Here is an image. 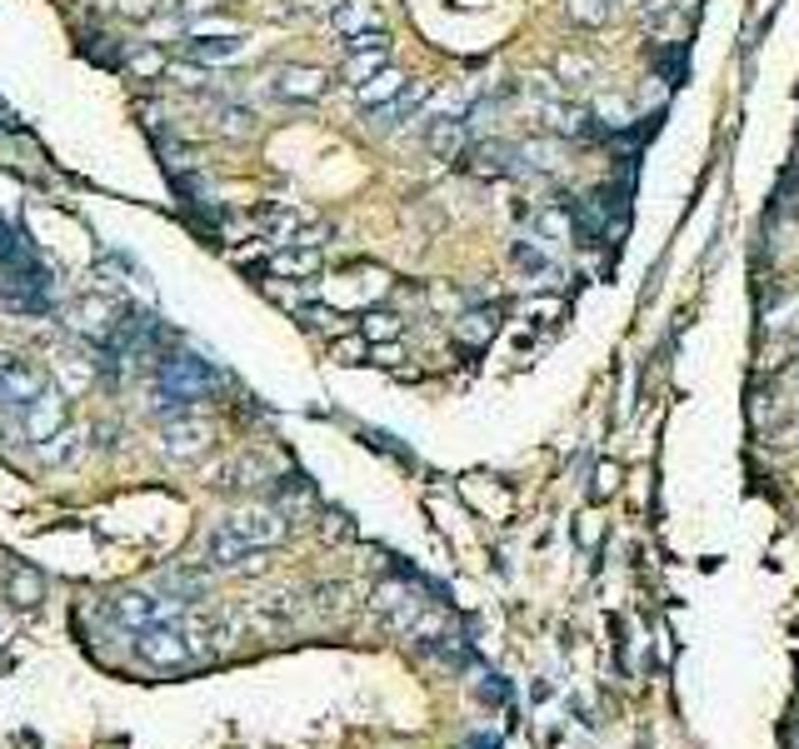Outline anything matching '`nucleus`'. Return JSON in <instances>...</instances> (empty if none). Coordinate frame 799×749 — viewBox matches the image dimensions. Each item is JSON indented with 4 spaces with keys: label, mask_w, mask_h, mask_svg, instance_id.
<instances>
[{
    "label": "nucleus",
    "mask_w": 799,
    "mask_h": 749,
    "mask_svg": "<svg viewBox=\"0 0 799 749\" xmlns=\"http://www.w3.org/2000/svg\"><path fill=\"white\" fill-rule=\"evenodd\" d=\"M210 385H215V370L200 355H165L155 389H150V405L165 409V415H180V409H190L195 399H205Z\"/></svg>",
    "instance_id": "nucleus-1"
},
{
    "label": "nucleus",
    "mask_w": 799,
    "mask_h": 749,
    "mask_svg": "<svg viewBox=\"0 0 799 749\" xmlns=\"http://www.w3.org/2000/svg\"><path fill=\"white\" fill-rule=\"evenodd\" d=\"M200 639H210V629H200V635H185L180 625H150V629H140L135 649H140V659H145V665L175 669V665H185V659L195 655Z\"/></svg>",
    "instance_id": "nucleus-2"
},
{
    "label": "nucleus",
    "mask_w": 799,
    "mask_h": 749,
    "mask_svg": "<svg viewBox=\"0 0 799 749\" xmlns=\"http://www.w3.org/2000/svg\"><path fill=\"white\" fill-rule=\"evenodd\" d=\"M210 449V425L195 415H170L165 429H160V455L175 459V465H190Z\"/></svg>",
    "instance_id": "nucleus-3"
},
{
    "label": "nucleus",
    "mask_w": 799,
    "mask_h": 749,
    "mask_svg": "<svg viewBox=\"0 0 799 749\" xmlns=\"http://www.w3.org/2000/svg\"><path fill=\"white\" fill-rule=\"evenodd\" d=\"M380 70H390V36L385 30H375V36H350L345 40V65H340V75L350 80V90H355L360 80L380 75Z\"/></svg>",
    "instance_id": "nucleus-4"
},
{
    "label": "nucleus",
    "mask_w": 799,
    "mask_h": 749,
    "mask_svg": "<svg viewBox=\"0 0 799 749\" xmlns=\"http://www.w3.org/2000/svg\"><path fill=\"white\" fill-rule=\"evenodd\" d=\"M325 90H330V75L315 65H280L275 80H270V95L285 100V105H315Z\"/></svg>",
    "instance_id": "nucleus-5"
},
{
    "label": "nucleus",
    "mask_w": 799,
    "mask_h": 749,
    "mask_svg": "<svg viewBox=\"0 0 799 749\" xmlns=\"http://www.w3.org/2000/svg\"><path fill=\"white\" fill-rule=\"evenodd\" d=\"M225 525L235 529L240 539H250L255 549H265V545H280V539H285L290 519H285V509L250 505V509H235V515H225Z\"/></svg>",
    "instance_id": "nucleus-6"
},
{
    "label": "nucleus",
    "mask_w": 799,
    "mask_h": 749,
    "mask_svg": "<svg viewBox=\"0 0 799 749\" xmlns=\"http://www.w3.org/2000/svg\"><path fill=\"white\" fill-rule=\"evenodd\" d=\"M40 389H45L40 385V370L30 360L10 355V350H0V405H30Z\"/></svg>",
    "instance_id": "nucleus-7"
},
{
    "label": "nucleus",
    "mask_w": 799,
    "mask_h": 749,
    "mask_svg": "<svg viewBox=\"0 0 799 749\" xmlns=\"http://www.w3.org/2000/svg\"><path fill=\"white\" fill-rule=\"evenodd\" d=\"M425 95H429V80H409V85L400 90L395 100H385V105L365 110V125H370V130H395V125H405V120L419 115Z\"/></svg>",
    "instance_id": "nucleus-8"
},
{
    "label": "nucleus",
    "mask_w": 799,
    "mask_h": 749,
    "mask_svg": "<svg viewBox=\"0 0 799 749\" xmlns=\"http://www.w3.org/2000/svg\"><path fill=\"white\" fill-rule=\"evenodd\" d=\"M205 559H210L215 569H245V565H260V559H255V545H250V539H240L235 529L225 525V519H220V525L205 535Z\"/></svg>",
    "instance_id": "nucleus-9"
},
{
    "label": "nucleus",
    "mask_w": 799,
    "mask_h": 749,
    "mask_svg": "<svg viewBox=\"0 0 799 749\" xmlns=\"http://www.w3.org/2000/svg\"><path fill=\"white\" fill-rule=\"evenodd\" d=\"M20 425H26L30 439H40V445H45L50 435H60V429H65V399L50 395V389H40L30 405H20Z\"/></svg>",
    "instance_id": "nucleus-10"
},
{
    "label": "nucleus",
    "mask_w": 799,
    "mask_h": 749,
    "mask_svg": "<svg viewBox=\"0 0 799 749\" xmlns=\"http://www.w3.org/2000/svg\"><path fill=\"white\" fill-rule=\"evenodd\" d=\"M465 170H475V175H515L519 170V145H509V140H479V145L465 150Z\"/></svg>",
    "instance_id": "nucleus-11"
},
{
    "label": "nucleus",
    "mask_w": 799,
    "mask_h": 749,
    "mask_svg": "<svg viewBox=\"0 0 799 749\" xmlns=\"http://www.w3.org/2000/svg\"><path fill=\"white\" fill-rule=\"evenodd\" d=\"M330 30H335L340 40H350V36H375V30H385V26H380L375 0H340V6L330 10Z\"/></svg>",
    "instance_id": "nucleus-12"
},
{
    "label": "nucleus",
    "mask_w": 799,
    "mask_h": 749,
    "mask_svg": "<svg viewBox=\"0 0 799 749\" xmlns=\"http://www.w3.org/2000/svg\"><path fill=\"white\" fill-rule=\"evenodd\" d=\"M240 50H245V36H235V30H215V36H190L185 45H180V55L195 60V65H220V60H235Z\"/></svg>",
    "instance_id": "nucleus-13"
},
{
    "label": "nucleus",
    "mask_w": 799,
    "mask_h": 749,
    "mask_svg": "<svg viewBox=\"0 0 799 749\" xmlns=\"http://www.w3.org/2000/svg\"><path fill=\"white\" fill-rule=\"evenodd\" d=\"M110 619L115 625H125V629H150L160 619V609H155V595H145V589H120L115 599H110Z\"/></svg>",
    "instance_id": "nucleus-14"
},
{
    "label": "nucleus",
    "mask_w": 799,
    "mask_h": 749,
    "mask_svg": "<svg viewBox=\"0 0 799 749\" xmlns=\"http://www.w3.org/2000/svg\"><path fill=\"white\" fill-rule=\"evenodd\" d=\"M465 130H469L465 115H439V120H429V130H425L429 155H435V160H459V155H465Z\"/></svg>",
    "instance_id": "nucleus-15"
},
{
    "label": "nucleus",
    "mask_w": 799,
    "mask_h": 749,
    "mask_svg": "<svg viewBox=\"0 0 799 749\" xmlns=\"http://www.w3.org/2000/svg\"><path fill=\"white\" fill-rule=\"evenodd\" d=\"M509 260H515V270L529 280V285H549V280L559 275V265L545 255V245H539L535 235H525V240H515V250H509Z\"/></svg>",
    "instance_id": "nucleus-16"
},
{
    "label": "nucleus",
    "mask_w": 799,
    "mask_h": 749,
    "mask_svg": "<svg viewBox=\"0 0 799 749\" xmlns=\"http://www.w3.org/2000/svg\"><path fill=\"white\" fill-rule=\"evenodd\" d=\"M55 375H60V389H65V395H80V389L90 385V375H95V360H90L80 345H65V350H55Z\"/></svg>",
    "instance_id": "nucleus-17"
},
{
    "label": "nucleus",
    "mask_w": 799,
    "mask_h": 749,
    "mask_svg": "<svg viewBox=\"0 0 799 749\" xmlns=\"http://www.w3.org/2000/svg\"><path fill=\"white\" fill-rule=\"evenodd\" d=\"M495 330H499V305H469L455 320V340H465V345H489Z\"/></svg>",
    "instance_id": "nucleus-18"
},
{
    "label": "nucleus",
    "mask_w": 799,
    "mask_h": 749,
    "mask_svg": "<svg viewBox=\"0 0 799 749\" xmlns=\"http://www.w3.org/2000/svg\"><path fill=\"white\" fill-rule=\"evenodd\" d=\"M375 609L390 619V625H400V629H409L415 625V615H419V605H415V595L409 589H400V585H385L375 595Z\"/></svg>",
    "instance_id": "nucleus-19"
},
{
    "label": "nucleus",
    "mask_w": 799,
    "mask_h": 749,
    "mask_svg": "<svg viewBox=\"0 0 799 749\" xmlns=\"http://www.w3.org/2000/svg\"><path fill=\"white\" fill-rule=\"evenodd\" d=\"M619 0H565V16H569V26H585V30H599V26H609V20L619 16Z\"/></svg>",
    "instance_id": "nucleus-20"
},
{
    "label": "nucleus",
    "mask_w": 799,
    "mask_h": 749,
    "mask_svg": "<svg viewBox=\"0 0 799 749\" xmlns=\"http://www.w3.org/2000/svg\"><path fill=\"white\" fill-rule=\"evenodd\" d=\"M400 90H405V75H400V70H380V75L360 80V85H355V100H360L365 110H375V105H385V100H395Z\"/></svg>",
    "instance_id": "nucleus-21"
},
{
    "label": "nucleus",
    "mask_w": 799,
    "mask_h": 749,
    "mask_svg": "<svg viewBox=\"0 0 799 749\" xmlns=\"http://www.w3.org/2000/svg\"><path fill=\"white\" fill-rule=\"evenodd\" d=\"M555 80H559L565 90L589 85V80H595V60L579 55V50H559V55H555Z\"/></svg>",
    "instance_id": "nucleus-22"
},
{
    "label": "nucleus",
    "mask_w": 799,
    "mask_h": 749,
    "mask_svg": "<svg viewBox=\"0 0 799 749\" xmlns=\"http://www.w3.org/2000/svg\"><path fill=\"white\" fill-rule=\"evenodd\" d=\"M75 449H80V429H60V435H50L45 445H40V459H45V465H70Z\"/></svg>",
    "instance_id": "nucleus-23"
},
{
    "label": "nucleus",
    "mask_w": 799,
    "mask_h": 749,
    "mask_svg": "<svg viewBox=\"0 0 799 749\" xmlns=\"http://www.w3.org/2000/svg\"><path fill=\"white\" fill-rule=\"evenodd\" d=\"M40 589H45V585H40V575H36V569H10L6 595L16 599V605H36V599H40Z\"/></svg>",
    "instance_id": "nucleus-24"
},
{
    "label": "nucleus",
    "mask_w": 799,
    "mask_h": 749,
    "mask_svg": "<svg viewBox=\"0 0 799 749\" xmlns=\"http://www.w3.org/2000/svg\"><path fill=\"white\" fill-rule=\"evenodd\" d=\"M200 585H205V579H200V569H175V575H160V589H165V595H180V599H195Z\"/></svg>",
    "instance_id": "nucleus-25"
},
{
    "label": "nucleus",
    "mask_w": 799,
    "mask_h": 749,
    "mask_svg": "<svg viewBox=\"0 0 799 749\" xmlns=\"http://www.w3.org/2000/svg\"><path fill=\"white\" fill-rule=\"evenodd\" d=\"M649 60H655V70L669 80V85H679V75H685V45H675V50H649Z\"/></svg>",
    "instance_id": "nucleus-26"
},
{
    "label": "nucleus",
    "mask_w": 799,
    "mask_h": 749,
    "mask_svg": "<svg viewBox=\"0 0 799 749\" xmlns=\"http://www.w3.org/2000/svg\"><path fill=\"white\" fill-rule=\"evenodd\" d=\"M400 335V320L390 315V310H375V315H365V340H395Z\"/></svg>",
    "instance_id": "nucleus-27"
},
{
    "label": "nucleus",
    "mask_w": 799,
    "mask_h": 749,
    "mask_svg": "<svg viewBox=\"0 0 799 749\" xmlns=\"http://www.w3.org/2000/svg\"><path fill=\"white\" fill-rule=\"evenodd\" d=\"M260 475H265V465H260L255 455H245V459H235V465L225 469V485H255Z\"/></svg>",
    "instance_id": "nucleus-28"
},
{
    "label": "nucleus",
    "mask_w": 799,
    "mask_h": 749,
    "mask_svg": "<svg viewBox=\"0 0 799 749\" xmlns=\"http://www.w3.org/2000/svg\"><path fill=\"white\" fill-rule=\"evenodd\" d=\"M220 120H225V135H250V130H255V115H250L245 105H225Z\"/></svg>",
    "instance_id": "nucleus-29"
},
{
    "label": "nucleus",
    "mask_w": 799,
    "mask_h": 749,
    "mask_svg": "<svg viewBox=\"0 0 799 749\" xmlns=\"http://www.w3.org/2000/svg\"><path fill=\"white\" fill-rule=\"evenodd\" d=\"M335 360H340V365H360V360H365V340H340Z\"/></svg>",
    "instance_id": "nucleus-30"
},
{
    "label": "nucleus",
    "mask_w": 799,
    "mask_h": 749,
    "mask_svg": "<svg viewBox=\"0 0 799 749\" xmlns=\"http://www.w3.org/2000/svg\"><path fill=\"white\" fill-rule=\"evenodd\" d=\"M615 479H619L615 465H599L595 469V495H609V489H615Z\"/></svg>",
    "instance_id": "nucleus-31"
},
{
    "label": "nucleus",
    "mask_w": 799,
    "mask_h": 749,
    "mask_svg": "<svg viewBox=\"0 0 799 749\" xmlns=\"http://www.w3.org/2000/svg\"><path fill=\"white\" fill-rule=\"evenodd\" d=\"M120 10H125L130 20H145V16H155L160 6H155V0H125V6H120Z\"/></svg>",
    "instance_id": "nucleus-32"
},
{
    "label": "nucleus",
    "mask_w": 799,
    "mask_h": 749,
    "mask_svg": "<svg viewBox=\"0 0 799 749\" xmlns=\"http://www.w3.org/2000/svg\"><path fill=\"white\" fill-rule=\"evenodd\" d=\"M689 6H695V0H675V10H689Z\"/></svg>",
    "instance_id": "nucleus-33"
}]
</instances>
